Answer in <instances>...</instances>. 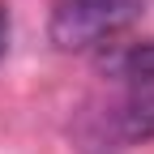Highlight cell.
Instances as JSON below:
<instances>
[{
    "label": "cell",
    "instance_id": "cell-3",
    "mask_svg": "<svg viewBox=\"0 0 154 154\" xmlns=\"http://www.w3.org/2000/svg\"><path fill=\"white\" fill-rule=\"evenodd\" d=\"M9 51V5H0V56Z\"/></svg>",
    "mask_w": 154,
    "mask_h": 154
},
{
    "label": "cell",
    "instance_id": "cell-1",
    "mask_svg": "<svg viewBox=\"0 0 154 154\" xmlns=\"http://www.w3.org/2000/svg\"><path fill=\"white\" fill-rule=\"evenodd\" d=\"M107 77L116 82V94L86 111L82 128L90 150H120L154 137V43L116 51Z\"/></svg>",
    "mask_w": 154,
    "mask_h": 154
},
{
    "label": "cell",
    "instance_id": "cell-2",
    "mask_svg": "<svg viewBox=\"0 0 154 154\" xmlns=\"http://www.w3.org/2000/svg\"><path fill=\"white\" fill-rule=\"evenodd\" d=\"M137 9L141 0H56L47 30L60 51H94L124 34Z\"/></svg>",
    "mask_w": 154,
    "mask_h": 154
}]
</instances>
